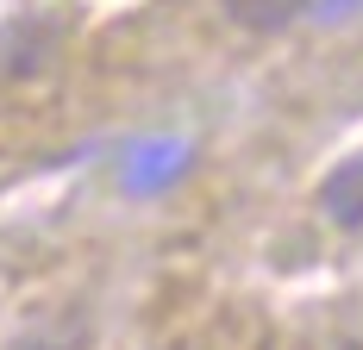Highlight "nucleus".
Returning a JSON list of instances; mask_svg holds the SVG:
<instances>
[{"label": "nucleus", "mask_w": 363, "mask_h": 350, "mask_svg": "<svg viewBox=\"0 0 363 350\" xmlns=\"http://www.w3.org/2000/svg\"><path fill=\"white\" fill-rule=\"evenodd\" d=\"M320 213H326L332 225H345V232L363 225V150L345 157V163L320 181Z\"/></svg>", "instance_id": "1"}, {"label": "nucleus", "mask_w": 363, "mask_h": 350, "mask_svg": "<svg viewBox=\"0 0 363 350\" xmlns=\"http://www.w3.org/2000/svg\"><path fill=\"white\" fill-rule=\"evenodd\" d=\"M50 50H57V26H44V19H26V26H13L6 44H0V69L6 75H38L50 63Z\"/></svg>", "instance_id": "2"}, {"label": "nucleus", "mask_w": 363, "mask_h": 350, "mask_svg": "<svg viewBox=\"0 0 363 350\" xmlns=\"http://www.w3.org/2000/svg\"><path fill=\"white\" fill-rule=\"evenodd\" d=\"M219 6H225V19L245 26V32H282V26H294V19L307 13V0H219Z\"/></svg>", "instance_id": "3"}, {"label": "nucleus", "mask_w": 363, "mask_h": 350, "mask_svg": "<svg viewBox=\"0 0 363 350\" xmlns=\"http://www.w3.org/2000/svg\"><path fill=\"white\" fill-rule=\"evenodd\" d=\"M182 163H188V144H145V150L125 163V188L150 194V188H163V181H169Z\"/></svg>", "instance_id": "4"}]
</instances>
